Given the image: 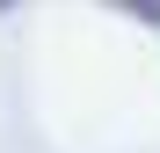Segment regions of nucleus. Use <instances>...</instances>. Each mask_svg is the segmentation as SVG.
<instances>
[{
	"label": "nucleus",
	"instance_id": "obj_1",
	"mask_svg": "<svg viewBox=\"0 0 160 153\" xmlns=\"http://www.w3.org/2000/svg\"><path fill=\"white\" fill-rule=\"evenodd\" d=\"M124 8H138V15H153V0H124Z\"/></svg>",
	"mask_w": 160,
	"mask_h": 153
}]
</instances>
